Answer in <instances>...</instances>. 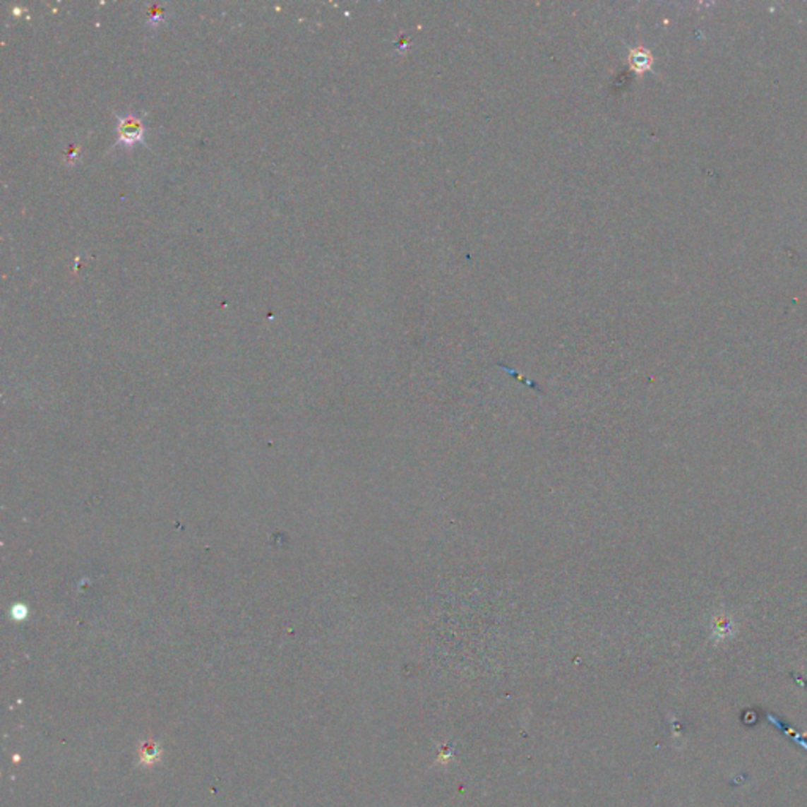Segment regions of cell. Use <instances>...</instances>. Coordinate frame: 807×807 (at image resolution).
I'll return each instance as SVG.
<instances>
[{"instance_id":"obj_4","label":"cell","mask_w":807,"mask_h":807,"mask_svg":"<svg viewBox=\"0 0 807 807\" xmlns=\"http://www.w3.org/2000/svg\"><path fill=\"white\" fill-rule=\"evenodd\" d=\"M76 157H78V147H74V145H73V147L68 148V152H66V158H68V162H73L74 160H76Z\"/></svg>"},{"instance_id":"obj_1","label":"cell","mask_w":807,"mask_h":807,"mask_svg":"<svg viewBox=\"0 0 807 807\" xmlns=\"http://www.w3.org/2000/svg\"><path fill=\"white\" fill-rule=\"evenodd\" d=\"M117 120H119L117 145L131 148L134 144H138V142L144 139L145 128L144 124H142V119L138 117V115L134 114L117 115Z\"/></svg>"},{"instance_id":"obj_2","label":"cell","mask_w":807,"mask_h":807,"mask_svg":"<svg viewBox=\"0 0 807 807\" xmlns=\"http://www.w3.org/2000/svg\"><path fill=\"white\" fill-rule=\"evenodd\" d=\"M651 54L645 49H634L629 54V65L635 73H645L651 68Z\"/></svg>"},{"instance_id":"obj_3","label":"cell","mask_w":807,"mask_h":807,"mask_svg":"<svg viewBox=\"0 0 807 807\" xmlns=\"http://www.w3.org/2000/svg\"><path fill=\"white\" fill-rule=\"evenodd\" d=\"M147 15H148V25L155 27V25L161 23L162 18H165L166 10L162 8L161 5H153V6H150V8H148Z\"/></svg>"}]
</instances>
